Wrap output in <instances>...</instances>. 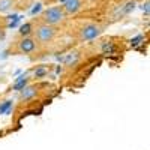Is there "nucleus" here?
Returning a JSON list of instances; mask_svg holds the SVG:
<instances>
[{
    "label": "nucleus",
    "instance_id": "6",
    "mask_svg": "<svg viewBox=\"0 0 150 150\" xmlns=\"http://www.w3.org/2000/svg\"><path fill=\"white\" fill-rule=\"evenodd\" d=\"M81 8V0H65L63 9L66 14H75Z\"/></svg>",
    "mask_w": 150,
    "mask_h": 150
},
{
    "label": "nucleus",
    "instance_id": "1",
    "mask_svg": "<svg viewBox=\"0 0 150 150\" xmlns=\"http://www.w3.org/2000/svg\"><path fill=\"white\" fill-rule=\"evenodd\" d=\"M33 38L38 44V47H48L51 45L57 36V29L56 26H50V24H45V23H41L33 29Z\"/></svg>",
    "mask_w": 150,
    "mask_h": 150
},
{
    "label": "nucleus",
    "instance_id": "12",
    "mask_svg": "<svg viewBox=\"0 0 150 150\" xmlns=\"http://www.w3.org/2000/svg\"><path fill=\"white\" fill-rule=\"evenodd\" d=\"M143 11H146V14H149V2H146V5H143Z\"/></svg>",
    "mask_w": 150,
    "mask_h": 150
},
{
    "label": "nucleus",
    "instance_id": "9",
    "mask_svg": "<svg viewBox=\"0 0 150 150\" xmlns=\"http://www.w3.org/2000/svg\"><path fill=\"white\" fill-rule=\"evenodd\" d=\"M32 32H33V24L32 23H26L20 27V35L21 36H29Z\"/></svg>",
    "mask_w": 150,
    "mask_h": 150
},
{
    "label": "nucleus",
    "instance_id": "3",
    "mask_svg": "<svg viewBox=\"0 0 150 150\" xmlns=\"http://www.w3.org/2000/svg\"><path fill=\"white\" fill-rule=\"evenodd\" d=\"M102 32H104V26H101V24H96V23L84 24V26L78 30V41L80 42L93 41V39L101 36Z\"/></svg>",
    "mask_w": 150,
    "mask_h": 150
},
{
    "label": "nucleus",
    "instance_id": "10",
    "mask_svg": "<svg viewBox=\"0 0 150 150\" xmlns=\"http://www.w3.org/2000/svg\"><path fill=\"white\" fill-rule=\"evenodd\" d=\"M134 6H135V2H128L126 5H125V8H123V14H128V12H131V11L134 9Z\"/></svg>",
    "mask_w": 150,
    "mask_h": 150
},
{
    "label": "nucleus",
    "instance_id": "11",
    "mask_svg": "<svg viewBox=\"0 0 150 150\" xmlns=\"http://www.w3.org/2000/svg\"><path fill=\"white\" fill-rule=\"evenodd\" d=\"M9 107H11V101H5V102H3L2 105H0V114H2L3 111H6V110H8Z\"/></svg>",
    "mask_w": 150,
    "mask_h": 150
},
{
    "label": "nucleus",
    "instance_id": "7",
    "mask_svg": "<svg viewBox=\"0 0 150 150\" xmlns=\"http://www.w3.org/2000/svg\"><path fill=\"white\" fill-rule=\"evenodd\" d=\"M99 50L104 54H112L116 51V44L110 42V41H102V42H99Z\"/></svg>",
    "mask_w": 150,
    "mask_h": 150
},
{
    "label": "nucleus",
    "instance_id": "2",
    "mask_svg": "<svg viewBox=\"0 0 150 150\" xmlns=\"http://www.w3.org/2000/svg\"><path fill=\"white\" fill-rule=\"evenodd\" d=\"M66 15L68 14L65 12L63 6H53V8H48L42 12L41 21L45 24H50V26H57V24L65 21Z\"/></svg>",
    "mask_w": 150,
    "mask_h": 150
},
{
    "label": "nucleus",
    "instance_id": "5",
    "mask_svg": "<svg viewBox=\"0 0 150 150\" xmlns=\"http://www.w3.org/2000/svg\"><path fill=\"white\" fill-rule=\"evenodd\" d=\"M38 95V87L33 86H24L21 89V95H20V102H30L36 98Z\"/></svg>",
    "mask_w": 150,
    "mask_h": 150
},
{
    "label": "nucleus",
    "instance_id": "8",
    "mask_svg": "<svg viewBox=\"0 0 150 150\" xmlns=\"http://www.w3.org/2000/svg\"><path fill=\"white\" fill-rule=\"evenodd\" d=\"M14 6V0H0V12H9Z\"/></svg>",
    "mask_w": 150,
    "mask_h": 150
},
{
    "label": "nucleus",
    "instance_id": "4",
    "mask_svg": "<svg viewBox=\"0 0 150 150\" xmlns=\"http://www.w3.org/2000/svg\"><path fill=\"white\" fill-rule=\"evenodd\" d=\"M38 50V44L32 36H21V39L14 42V47H11L12 53L17 54H32Z\"/></svg>",
    "mask_w": 150,
    "mask_h": 150
}]
</instances>
